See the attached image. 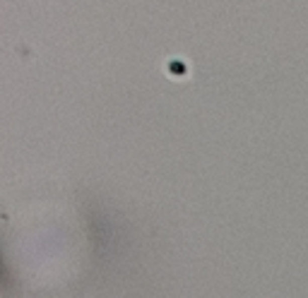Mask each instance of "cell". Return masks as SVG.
Returning a JSON list of instances; mask_svg holds the SVG:
<instances>
[]
</instances>
